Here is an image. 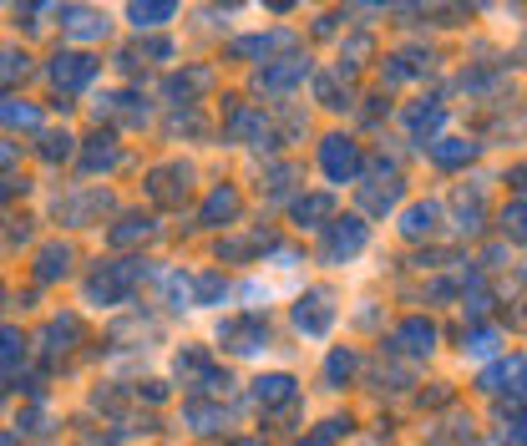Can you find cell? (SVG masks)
Instances as JSON below:
<instances>
[{
    "label": "cell",
    "instance_id": "cell-1",
    "mask_svg": "<svg viewBox=\"0 0 527 446\" xmlns=\"http://www.w3.org/2000/svg\"><path fill=\"white\" fill-rule=\"evenodd\" d=\"M142 274H147L142 259H112V264H102V269L87 279V294H92V300H102V305H122L127 294L142 284Z\"/></svg>",
    "mask_w": 527,
    "mask_h": 446
},
{
    "label": "cell",
    "instance_id": "cell-2",
    "mask_svg": "<svg viewBox=\"0 0 527 446\" xmlns=\"http://www.w3.org/2000/svg\"><path fill=\"white\" fill-rule=\"evenodd\" d=\"M320 168H325L330 183H350L360 173V147L350 137H325L320 142Z\"/></svg>",
    "mask_w": 527,
    "mask_h": 446
},
{
    "label": "cell",
    "instance_id": "cell-3",
    "mask_svg": "<svg viewBox=\"0 0 527 446\" xmlns=\"http://www.w3.org/2000/svg\"><path fill=\"white\" fill-rule=\"evenodd\" d=\"M178 381L193 386V391H223V386H229V376H223L203 350H183L178 355Z\"/></svg>",
    "mask_w": 527,
    "mask_h": 446
},
{
    "label": "cell",
    "instance_id": "cell-4",
    "mask_svg": "<svg viewBox=\"0 0 527 446\" xmlns=\"http://www.w3.org/2000/svg\"><path fill=\"white\" fill-rule=\"evenodd\" d=\"M482 391H492V396H527V360L522 355H507V360H497V365H487L482 370Z\"/></svg>",
    "mask_w": 527,
    "mask_h": 446
},
{
    "label": "cell",
    "instance_id": "cell-5",
    "mask_svg": "<svg viewBox=\"0 0 527 446\" xmlns=\"http://www.w3.org/2000/svg\"><path fill=\"white\" fill-rule=\"evenodd\" d=\"M294 325L305 335H325L335 325V294L330 289H310L305 300H299V310H294Z\"/></svg>",
    "mask_w": 527,
    "mask_h": 446
},
{
    "label": "cell",
    "instance_id": "cell-6",
    "mask_svg": "<svg viewBox=\"0 0 527 446\" xmlns=\"http://www.w3.org/2000/svg\"><path fill=\"white\" fill-rule=\"evenodd\" d=\"M92 77H97V61L82 56V51H61V56L51 61V82H56L61 92H82Z\"/></svg>",
    "mask_w": 527,
    "mask_h": 446
},
{
    "label": "cell",
    "instance_id": "cell-7",
    "mask_svg": "<svg viewBox=\"0 0 527 446\" xmlns=\"http://www.w3.org/2000/svg\"><path fill=\"white\" fill-rule=\"evenodd\" d=\"M365 249V223L360 218H345V223H330V234H325V259L330 264H345Z\"/></svg>",
    "mask_w": 527,
    "mask_h": 446
},
{
    "label": "cell",
    "instance_id": "cell-8",
    "mask_svg": "<svg viewBox=\"0 0 527 446\" xmlns=\"http://www.w3.org/2000/svg\"><path fill=\"white\" fill-rule=\"evenodd\" d=\"M188 168L183 163H168V168H153V178H147V193H153L158 203H168V208H178L183 198H188Z\"/></svg>",
    "mask_w": 527,
    "mask_h": 446
},
{
    "label": "cell",
    "instance_id": "cell-9",
    "mask_svg": "<svg viewBox=\"0 0 527 446\" xmlns=\"http://www.w3.org/2000/svg\"><path fill=\"white\" fill-rule=\"evenodd\" d=\"M218 340L229 345V350H239V355H254V350L269 345V325L264 320H229V325L218 330Z\"/></svg>",
    "mask_w": 527,
    "mask_h": 446
},
{
    "label": "cell",
    "instance_id": "cell-10",
    "mask_svg": "<svg viewBox=\"0 0 527 446\" xmlns=\"http://www.w3.org/2000/svg\"><path fill=\"white\" fill-rule=\"evenodd\" d=\"M61 26H66V36H77V41H102L107 36V16L92 11V6H61Z\"/></svg>",
    "mask_w": 527,
    "mask_h": 446
},
{
    "label": "cell",
    "instance_id": "cell-11",
    "mask_svg": "<svg viewBox=\"0 0 527 446\" xmlns=\"http://www.w3.org/2000/svg\"><path fill=\"white\" fill-rule=\"evenodd\" d=\"M391 350H401V355H431V350H436V325H431V320H406V325H396Z\"/></svg>",
    "mask_w": 527,
    "mask_h": 446
},
{
    "label": "cell",
    "instance_id": "cell-12",
    "mask_svg": "<svg viewBox=\"0 0 527 446\" xmlns=\"http://www.w3.org/2000/svg\"><path fill=\"white\" fill-rule=\"evenodd\" d=\"M305 77H310V61L289 56V61H274V66L259 71V87H264V92H289V87H299Z\"/></svg>",
    "mask_w": 527,
    "mask_h": 446
},
{
    "label": "cell",
    "instance_id": "cell-13",
    "mask_svg": "<svg viewBox=\"0 0 527 446\" xmlns=\"http://www.w3.org/2000/svg\"><path fill=\"white\" fill-rule=\"evenodd\" d=\"M173 11H178V0H127V16L137 31H153V26L173 21Z\"/></svg>",
    "mask_w": 527,
    "mask_h": 446
},
{
    "label": "cell",
    "instance_id": "cell-14",
    "mask_svg": "<svg viewBox=\"0 0 527 446\" xmlns=\"http://www.w3.org/2000/svg\"><path fill=\"white\" fill-rule=\"evenodd\" d=\"M477 158V142H462V137H436L431 142V163L436 168H467Z\"/></svg>",
    "mask_w": 527,
    "mask_h": 446
},
{
    "label": "cell",
    "instance_id": "cell-15",
    "mask_svg": "<svg viewBox=\"0 0 527 446\" xmlns=\"http://www.w3.org/2000/svg\"><path fill=\"white\" fill-rule=\"evenodd\" d=\"M299 391H294V376H259L254 381V401L264 406V411H274V406H289Z\"/></svg>",
    "mask_w": 527,
    "mask_h": 446
},
{
    "label": "cell",
    "instance_id": "cell-16",
    "mask_svg": "<svg viewBox=\"0 0 527 446\" xmlns=\"http://www.w3.org/2000/svg\"><path fill=\"white\" fill-rule=\"evenodd\" d=\"M436 223H441V203H411L401 229H406V239H426V234H436Z\"/></svg>",
    "mask_w": 527,
    "mask_h": 446
},
{
    "label": "cell",
    "instance_id": "cell-17",
    "mask_svg": "<svg viewBox=\"0 0 527 446\" xmlns=\"http://www.w3.org/2000/svg\"><path fill=\"white\" fill-rule=\"evenodd\" d=\"M41 340H46V355H61V350H71V345L82 340V320H77V315H61V320L46 325Z\"/></svg>",
    "mask_w": 527,
    "mask_h": 446
},
{
    "label": "cell",
    "instance_id": "cell-18",
    "mask_svg": "<svg viewBox=\"0 0 527 446\" xmlns=\"http://www.w3.org/2000/svg\"><path fill=\"white\" fill-rule=\"evenodd\" d=\"M229 137H234V142H264V137H269V122H264V112H254V107H239V112L229 117Z\"/></svg>",
    "mask_w": 527,
    "mask_h": 446
},
{
    "label": "cell",
    "instance_id": "cell-19",
    "mask_svg": "<svg viewBox=\"0 0 527 446\" xmlns=\"http://www.w3.org/2000/svg\"><path fill=\"white\" fill-rule=\"evenodd\" d=\"M229 218H239V193L234 188H218L203 203V223H208V229H218V223H229Z\"/></svg>",
    "mask_w": 527,
    "mask_h": 446
},
{
    "label": "cell",
    "instance_id": "cell-20",
    "mask_svg": "<svg viewBox=\"0 0 527 446\" xmlns=\"http://www.w3.org/2000/svg\"><path fill=\"white\" fill-rule=\"evenodd\" d=\"M117 158H122V153H117V142H112V137H92V142L82 147V168H87V173L117 168Z\"/></svg>",
    "mask_w": 527,
    "mask_h": 446
},
{
    "label": "cell",
    "instance_id": "cell-21",
    "mask_svg": "<svg viewBox=\"0 0 527 446\" xmlns=\"http://www.w3.org/2000/svg\"><path fill=\"white\" fill-rule=\"evenodd\" d=\"M294 46V31H269V36H244L234 51L239 56H269V51H289Z\"/></svg>",
    "mask_w": 527,
    "mask_h": 446
},
{
    "label": "cell",
    "instance_id": "cell-22",
    "mask_svg": "<svg viewBox=\"0 0 527 446\" xmlns=\"http://www.w3.org/2000/svg\"><path fill=\"white\" fill-rule=\"evenodd\" d=\"M441 122H446V112H441L436 102H416V107H406V127H411L416 137H431Z\"/></svg>",
    "mask_w": 527,
    "mask_h": 446
},
{
    "label": "cell",
    "instance_id": "cell-23",
    "mask_svg": "<svg viewBox=\"0 0 527 446\" xmlns=\"http://www.w3.org/2000/svg\"><path fill=\"white\" fill-rule=\"evenodd\" d=\"M330 198L325 193H310V198H299L294 203V218H299V229H320V218H330Z\"/></svg>",
    "mask_w": 527,
    "mask_h": 446
},
{
    "label": "cell",
    "instance_id": "cell-24",
    "mask_svg": "<svg viewBox=\"0 0 527 446\" xmlns=\"http://www.w3.org/2000/svg\"><path fill=\"white\" fill-rule=\"evenodd\" d=\"M71 269V249L66 244H46L41 259H36V279H61Z\"/></svg>",
    "mask_w": 527,
    "mask_h": 446
},
{
    "label": "cell",
    "instance_id": "cell-25",
    "mask_svg": "<svg viewBox=\"0 0 527 446\" xmlns=\"http://www.w3.org/2000/svg\"><path fill=\"white\" fill-rule=\"evenodd\" d=\"M153 234H158V223H153V218H137V213H132V218H122V223H117V229H112V244L122 249V244H137V239H153Z\"/></svg>",
    "mask_w": 527,
    "mask_h": 446
},
{
    "label": "cell",
    "instance_id": "cell-26",
    "mask_svg": "<svg viewBox=\"0 0 527 446\" xmlns=\"http://www.w3.org/2000/svg\"><path fill=\"white\" fill-rule=\"evenodd\" d=\"M426 66H431V56H421V51H401V56H391V66H386V82H406V77H421Z\"/></svg>",
    "mask_w": 527,
    "mask_h": 446
},
{
    "label": "cell",
    "instance_id": "cell-27",
    "mask_svg": "<svg viewBox=\"0 0 527 446\" xmlns=\"http://www.w3.org/2000/svg\"><path fill=\"white\" fill-rule=\"evenodd\" d=\"M213 87V77H208V71L198 66V71H188V77H173L168 82V97H183V102H193L198 92H208Z\"/></svg>",
    "mask_w": 527,
    "mask_h": 446
},
{
    "label": "cell",
    "instance_id": "cell-28",
    "mask_svg": "<svg viewBox=\"0 0 527 446\" xmlns=\"http://www.w3.org/2000/svg\"><path fill=\"white\" fill-rule=\"evenodd\" d=\"M497 223H502V234H507L512 244H527V203H507Z\"/></svg>",
    "mask_w": 527,
    "mask_h": 446
},
{
    "label": "cell",
    "instance_id": "cell-29",
    "mask_svg": "<svg viewBox=\"0 0 527 446\" xmlns=\"http://www.w3.org/2000/svg\"><path fill=\"white\" fill-rule=\"evenodd\" d=\"M502 446H527V411H502V431H497Z\"/></svg>",
    "mask_w": 527,
    "mask_h": 446
},
{
    "label": "cell",
    "instance_id": "cell-30",
    "mask_svg": "<svg viewBox=\"0 0 527 446\" xmlns=\"http://www.w3.org/2000/svg\"><path fill=\"white\" fill-rule=\"evenodd\" d=\"M0 122H6V127H36L41 112L31 102H0Z\"/></svg>",
    "mask_w": 527,
    "mask_h": 446
},
{
    "label": "cell",
    "instance_id": "cell-31",
    "mask_svg": "<svg viewBox=\"0 0 527 446\" xmlns=\"http://www.w3.org/2000/svg\"><path fill=\"white\" fill-rule=\"evenodd\" d=\"M21 355H26V340H21L16 330H0V370L21 365Z\"/></svg>",
    "mask_w": 527,
    "mask_h": 446
},
{
    "label": "cell",
    "instance_id": "cell-32",
    "mask_svg": "<svg viewBox=\"0 0 527 446\" xmlns=\"http://www.w3.org/2000/svg\"><path fill=\"white\" fill-rule=\"evenodd\" d=\"M396 198H401V183H386V188H365V193H360V203H365L370 213H381V208H391Z\"/></svg>",
    "mask_w": 527,
    "mask_h": 446
},
{
    "label": "cell",
    "instance_id": "cell-33",
    "mask_svg": "<svg viewBox=\"0 0 527 446\" xmlns=\"http://www.w3.org/2000/svg\"><path fill=\"white\" fill-rule=\"evenodd\" d=\"M183 421H188L193 431H213V426H223V411H218V406H188Z\"/></svg>",
    "mask_w": 527,
    "mask_h": 446
},
{
    "label": "cell",
    "instance_id": "cell-34",
    "mask_svg": "<svg viewBox=\"0 0 527 446\" xmlns=\"http://www.w3.org/2000/svg\"><path fill=\"white\" fill-rule=\"evenodd\" d=\"M193 300H198V305L223 300V279H218V274H198V279H193Z\"/></svg>",
    "mask_w": 527,
    "mask_h": 446
},
{
    "label": "cell",
    "instance_id": "cell-35",
    "mask_svg": "<svg viewBox=\"0 0 527 446\" xmlns=\"http://www.w3.org/2000/svg\"><path fill=\"white\" fill-rule=\"evenodd\" d=\"M350 370H355V350H335L330 365H325V376H330V386H340V381H350Z\"/></svg>",
    "mask_w": 527,
    "mask_h": 446
},
{
    "label": "cell",
    "instance_id": "cell-36",
    "mask_svg": "<svg viewBox=\"0 0 527 446\" xmlns=\"http://www.w3.org/2000/svg\"><path fill=\"white\" fill-rule=\"evenodd\" d=\"M16 77H26V56H16V51H0V87H6V82H16Z\"/></svg>",
    "mask_w": 527,
    "mask_h": 446
},
{
    "label": "cell",
    "instance_id": "cell-37",
    "mask_svg": "<svg viewBox=\"0 0 527 446\" xmlns=\"http://www.w3.org/2000/svg\"><path fill=\"white\" fill-rule=\"evenodd\" d=\"M102 203H107V198H97V193H87V198H71V203H66V218H71V223H82V218H87V213H97Z\"/></svg>",
    "mask_w": 527,
    "mask_h": 446
},
{
    "label": "cell",
    "instance_id": "cell-38",
    "mask_svg": "<svg viewBox=\"0 0 527 446\" xmlns=\"http://www.w3.org/2000/svg\"><path fill=\"white\" fill-rule=\"evenodd\" d=\"M41 158H46V163L71 158V137H66V132H61V137H41Z\"/></svg>",
    "mask_w": 527,
    "mask_h": 446
},
{
    "label": "cell",
    "instance_id": "cell-39",
    "mask_svg": "<svg viewBox=\"0 0 527 446\" xmlns=\"http://www.w3.org/2000/svg\"><path fill=\"white\" fill-rule=\"evenodd\" d=\"M492 345H497V330H472L462 350H467V355H492Z\"/></svg>",
    "mask_w": 527,
    "mask_h": 446
},
{
    "label": "cell",
    "instance_id": "cell-40",
    "mask_svg": "<svg viewBox=\"0 0 527 446\" xmlns=\"http://www.w3.org/2000/svg\"><path fill=\"white\" fill-rule=\"evenodd\" d=\"M507 183H512L517 193H527V163H522V168H512V173H507Z\"/></svg>",
    "mask_w": 527,
    "mask_h": 446
},
{
    "label": "cell",
    "instance_id": "cell-41",
    "mask_svg": "<svg viewBox=\"0 0 527 446\" xmlns=\"http://www.w3.org/2000/svg\"><path fill=\"white\" fill-rule=\"evenodd\" d=\"M350 6H355V11H381L386 0H350Z\"/></svg>",
    "mask_w": 527,
    "mask_h": 446
},
{
    "label": "cell",
    "instance_id": "cell-42",
    "mask_svg": "<svg viewBox=\"0 0 527 446\" xmlns=\"http://www.w3.org/2000/svg\"><path fill=\"white\" fill-rule=\"evenodd\" d=\"M299 446H330V436H325V431H315V436H305Z\"/></svg>",
    "mask_w": 527,
    "mask_h": 446
},
{
    "label": "cell",
    "instance_id": "cell-43",
    "mask_svg": "<svg viewBox=\"0 0 527 446\" xmlns=\"http://www.w3.org/2000/svg\"><path fill=\"white\" fill-rule=\"evenodd\" d=\"M269 6H274V11H284V6H294V0H269Z\"/></svg>",
    "mask_w": 527,
    "mask_h": 446
},
{
    "label": "cell",
    "instance_id": "cell-44",
    "mask_svg": "<svg viewBox=\"0 0 527 446\" xmlns=\"http://www.w3.org/2000/svg\"><path fill=\"white\" fill-rule=\"evenodd\" d=\"M234 446H259V441H234Z\"/></svg>",
    "mask_w": 527,
    "mask_h": 446
},
{
    "label": "cell",
    "instance_id": "cell-45",
    "mask_svg": "<svg viewBox=\"0 0 527 446\" xmlns=\"http://www.w3.org/2000/svg\"><path fill=\"white\" fill-rule=\"evenodd\" d=\"M0 446H11V436H0Z\"/></svg>",
    "mask_w": 527,
    "mask_h": 446
},
{
    "label": "cell",
    "instance_id": "cell-46",
    "mask_svg": "<svg viewBox=\"0 0 527 446\" xmlns=\"http://www.w3.org/2000/svg\"><path fill=\"white\" fill-rule=\"evenodd\" d=\"M26 6H41V0H26Z\"/></svg>",
    "mask_w": 527,
    "mask_h": 446
}]
</instances>
